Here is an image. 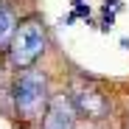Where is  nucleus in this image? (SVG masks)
Here are the masks:
<instances>
[{"label": "nucleus", "instance_id": "f257e3e1", "mask_svg": "<svg viewBox=\"0 0 129 129\" xmlns=\"http://www.w3.org/2000/svg\"><path fill=\"white\" fill-rule=\"evenodd\" d=\"M9 95H11V112L20 115V121L34 123L45 115L48 101L53 95L51 76L37 64L25 68V70H17L11 87H9Z\"/></svg>", "mask_w": 129, "mask_h": 129}, {"label": "nucleus", "instance_id": "f03ea898", "mask_svg": "<svg viewBox=\"0 0 129 129\" xmlns=\"http://www.w3.org/2000/svg\"><path fill=\"white\" fill-rule=\"evenodd\" d=\"M48 48H51V37H48L45 23L37 14H31L25 20H20V25L6 48V59L14 70H25V68L39 64V59L48 53Z\"/></svg>", "mask_w": 129, "mask_h": 129}, {"label": "nucleus", "instance_id": "39448f33", "mask_svg": "<svg viewBox=\"0 0 129 129\" xmlns=\"http://www.w3.org/2000/svg\"><path fill=\"white\" fill-rule=\"evenodd\" d=\"M17 25H20V17H17L14 6L9 3V0H0V51H3V53L9 48V42H11Z\"/></svg>", "mask_w": 129, "mask_h": 129}, {"label": "nucleus", "instance_id": "423d86ee", "mask_svg": "<svg viewBox=\"0 0 129 129\" xmlns=\"http://www.w3.org/2000/svg\"><path fill=\"white\" fill-rule=\"evenodd\" d=\"M126 129H129V115H126Z\"/></svg>", "mask_w": 129, "mask_h": 129}, {"label": "nucleus", "instance_id": "20e7f679", "mask_svg": "<svg viewBox=\"0 0 129 129\" xmlns=\"http://www.w3.org/2000/svg\"><path fill=\"white\" fill-rule=\"evenodd\" d=\"M39 129H79V110L68 93H53L45 115L39 118Z\"/></svg>", "mask_w": 129, "mask_h": 129}, {"label": "nucleus", "instance_id": "7ed1b4c3", "mask_svg": "<svg viewBox=\"0 0 129 129\" xmlns=\"http://www.w3.org/2000/svg\"><path fill=\"white\" fill-rule=\"evenodd\" d=\"M73 107L79 110V118H87V121H104L107 115L112 112V101L107 93H101L98 87H93V84L87 81H79L73 84V87L68 90Z\"/></svg>", "mask_w": 129, "mask_h": 129}, {"label": "nucleus", "instance_id": "0eeeda50", "mask_svg": "<svg viewBox=\"0 0 129 129\" xmlns=\"http://www.w3.org/2000/svg\"><path fill=\"white\" fill-rule=\"evenodd\" d=\"M84 129H93V126H84Z\"/></svg>", "mask_w": 129, "mask_h": 129}]
</instances>
